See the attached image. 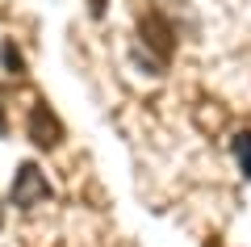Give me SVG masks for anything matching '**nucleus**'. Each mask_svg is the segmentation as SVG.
<instances>
[{"label":"nucleus","mask_w":251,"mask_h":247,"mask_svg":"<svg viewBox=\"0 0 251 247\" xmlns=\"http://www.w3.org/2000/svg\"><path fill=\"white\" fill-rule=\"evenodd\" d=\"M138 38H143V46H151V51H155V67H163L168 55L176 51V34H172L168 17H163L159 9H147L143 17H138Z\"/></svg>","instance_id":"nucleus-1"},{"label":"nucleus","mask_w":251,"mask_h":247,"mask_svg":"<svg viewBox=\"0 0 251 247\" xmlns=\"http://www.w3.org/2000/svg\"><path fill=\"white\" fill-rule=\"evenodd\" d=\"M46 197H50V185H46L42 168H38V164H21L17 176H13L9 201L17 205V210H34V205H42Z\"/></svg>","instance_id":"nucleus-2"},{"label":"nucleus","mask_w":251,"mask_h":247,"mask_svg":"<svg viewBox=\"0 0 251 247\" xmlns=\"http://www.w3.org/2000/svg\"><path fill=\"white\" fill-rule=\"evenodd\" d=\"M25 130H29V142H34V147H42V151H54V147L63 142V122H59V113H54L46 101H38V105L29 109Z\"/></svg>","instance_id":"nucleus-3"},{"label":"nucleus","mask_w":251,"mask_h":247,"mask_svg":"<svg viewBox=\"0 0 251 247\" xmlns=\"http://www.w3.org/2000/svg\"><path fill=\"white\" fill-rule=\"evenodd\" d=\"M230 151H234V159H239V172L251 180V130H243V134H234V142H230Z\"/></svg>","instance_id":"nucleus-4"},{"label":"nucleus","mask_w":251,"mask_h":247,"mask_svg":"<svg viewBox=\"0 0 251 247\" xmlns=\"http://www.w3.org/2000/svg\"><path fill=\"white\" fill-rule=\"evenodd\" d=\"M0 63L9 67V76H25V59H21L17 42H4V46H0Z\"/></svg>","instance_id":"nucleus-5"},{"label":"nucleus","mask_w":251,"mask_h":247,"mask_svg":"<svg viewBox=\"0 0 251 247\" xmlns=\"http://www.w3.org/2000/svg\"><path fill=\"white\" fill-rule=\"evenodd\" d=\"M88 9H92V17H100L105 13V0H88Z\"/></svg>","instance_id":"nucleus-6"},{"label":"nucleus","mask_w":251,"mask_h":247,"mask_svg":"<svg viewBox=\"0 0 251 247\" xmlns=\"http://www.w3.org/2000/svg\"><path fill=\"white\" fill-rule=\"evenodd\" d=\"M4 126H9V117H4V105H0V134H4Z\"/></svg>","instance_id":"nucleus-7"},{"label":"nucleus","mask_w":251,"mask_h":247,"mask_svg":"<svg viewBox=\"0 0 251 247\" xmlns=\"http://www.w3.org/2000/svg\"><path fill=\"white\" fill-rule=\"evenodd\" d=\"M0 222H4V210H0Z\"/></svg>","instance_id":"nucleus-8"}]
</instances>
